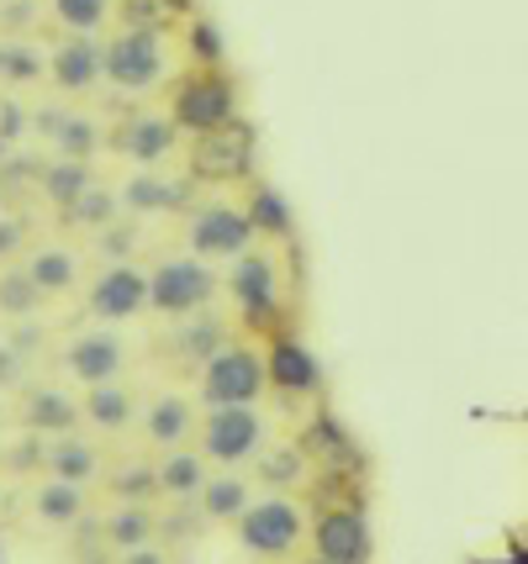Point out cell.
<instances>
[{
  "label": "cell",
  "mask_w": 528,
  "mask_h": 564,
  "mask_svg": "<svg viewBox=\"0 0 528 564\" xmlns=\"http://www.w3.org/2000/svg\"><path fill=\"white\" fill-rule=\"evenodd\" d=\"M259 391H265V365L254 348H223L202 375L206 406H254Z\"/></svg>",
  "instance_id": "obj_2"
},
{
  "label": "cell",
  "mask_w": 528,
  "mask_h": 564,
  "mask_svg": "<svg viewBox=\"0 0 528 564\" xmlns=\"http://www.w3.org/2000/svg\"><path fill=\"white\" fill-rule=\"evenodd\" d=\"M122 564H170V560H164L159 549H149V543H143V549H127Z\"/></svg>",
  "instance_id": "obj_33"
},
{
  "label": "cell",
  "mask_w": 528,
  "mask_h": 564,
  "mask_svg": "<svg viewBox=\"0 0 528 564\" xmlns=\"http://www.w3.org/2000/svg\"><path fill=\"white\" fill-rule=\"evenodd\" d=\"M17 243V227H6V232H0V248H11Z\"/></svg>",
  "instance_id": "obj_34"
},
{
  "label": "cell",
  "mask_w": 528,
  "mask_h": 564,
  "mask_svg": "<svg viewBox=\"0 0 528 564\" xmlns=\"http://www.w3.org/2000/svg\"><path fill=\"white\" fill-rule=\"evenodd\" d=\"M233 291H238V301H244L249 322L270 317V312H276V264H270V259H238Z\"/></svg>",
  "instance_id": "obj_10"
},
{
  "label": "cell",
  "mask_w": 528,
  "mask_h": 564,
  "mask_svg": "<svg viewBox=\"0 0 528 564\" xmlns=\"http://www.w3.org/2000/svg\"><path fill=\"white\" fill-rule=\"evenodd\" d=\"M122 200L132 206V212H159V206H175L180 191L175 185H164V180H153V174H143V180H132V185H127Z\"/></svg>",
  "instance_id": "obj_26"
},
{
  "label": "cell",
  "mask_w": 528,
  "mask_h": 564,
  "mask_svg": "<svg viewBox=\"0 0 528 564\" xmlns=\"http://www.w3.org/2000/svg\"><path fill=\"white\" fill-rule=\"evenodd\" d=\"M53 465V480H69V486H79V480H90L96 475V448L85 438H58L49 454Z\"/></svg>",
  "instance_id": "obj_19"
},
{
  "label": "cell",
  "mask_w": 528,
  "mask_h": 564,
  "mask_svg": "<svg viewBox=\"0 0 528 564\" xmlns=\"http://www.w3.org/2000/svg\"><path fill=\"white\" fill-rule=\"evenodd\" d=\"M79 507H85V496H79V486H69V480H43V491H37V517L43 522H75Z\"/></svg>",
  "instance_id": "obj_22"
},
{
  "label": "cell",
  "mask_w": 528,
  "mask_h": 564,
  "mask_svg": "<svg viewBox=\"0 0 528 564\" xmlns=\"http://www.w3.org/2000/svg\"><path fill=\"white\" fill-rule=\"evenodd\" d=\"M22 274L32 280V291L37 295L69 291V285H75V253H64V248H43V253H32V264H26Z\"/></svg>",
  "instance_id": "obj_14"
},
{
  "label": "cell",
  "mask_w": 528,
  "mask_h": 564,
  "mask_svg": "<svg viewBox=\"0 0 528 564\" xmlns=\"http://www.w3.org/2000/svg\"><path fill=\"white\" fill-rule=\"evenodd\" d=\"M111 11V0H53V17L69 26V32H96Z\"/></svg>",
  "instance_id": "obj_25"
},
{
  "label": "cell",
  "mask_w": 528,
  "mask_h": 564,
  "mask_svg": "<svg viewBox=\"0 0 528 564\" xmlns=\"http://www.w3.org/2000/svg\"><path fill=\"white\" fill-rule=\"evenodd\" d=\"M0 306H6V312H32V306H37V291H32V280H26L22 270H11L0 280Z\"/></svg>",
  "instance_id": "obj_28"
},
{
  "label": "cell",
  "mask_w": 528,
  "mask_h": 564,
  "mask_svg": "<svg viewBox=\"0 0 528 564\" xmlns=\"http://www.w3.org/2000/svg\"><path fill=\"white\" fill-rule=\"evenodd\" d=\"M26 417L37 422V427H69V422H75V406L58 391H37L26 401Z\"/></svg>",
  "instance_id": "obj_27"
},
{
  "label": "cell",
  "mask_w": 528,
  "mask_h": 564,
  "mask_svg": "<svg viewBox=\"0 0 528 564\" xmlns=\"http://www.w3.org/2000/svg\"><path fill=\"white\" fill-rule=\"evenodd\" d=\"M233 117V90L223 79H191L175 100V122L196 127V132H217Z\"/></svg>",
  "instance_id": "obj_8"
},
{
  "label": "cell",
  "mask_w": 528,
  "mask_h": 564,
  "mask_svg": "<svg viewBox=\"0 0 528 564\" xmlns=\"http://www.w3.org/2000/svg\"><path fill=\"white\" fill-rule=\"evenodd\" d=\"M323 564H327V560H323Z\"/></svg>",
  "instance_id": "obj_35"
},
{
  "label": "cell",
  "mask_w": 528,
  "mask_h": 564,
  "mask_svg": "<svg viewBox=\"0 0 528 564\" xmlns=\"http://www.w3.org/2000/svg\"><path fill=\"white\" fill-rule=\"evenodd\" d=\"M244 159H249V138L244 132H227V138L206 132V143L196 148V170L202 174H233L244 170Z\"/></svg>",
  "instance_id": "obj_17"
},
{
  "label": "cell",
  "mask_w": 528,
  "mask_h": 564,
  "mask_svg": "<svg viewBox=\"0 0 528 564\" xmlns=\"http://www.w3.org/2000/svg\"><path fill=\"white\" fill-rule=\"evenodd\" d=\"M317 549H323L327 564H359V554H365V522H359V512L323 517V528H317Z\"/></svg>",
  "instance_id": "obj_11"
},
{
  "label": "cell",
  "mask_w": 528,
  "mask_h": 564,
  "mask_svg": "<svg viewBox=\"0 0 528 564\" xmlns=\"http://www.w3.org/2000/svg\"><path fill=\"white\" fill-rule=\"evenodd\" d=\"M90 306H96V317H106V322L138 317V312L149 306V280L132 270V264H111V270L96 280V291H90Z\"/></svg>",
  "instance_id": "obj_7"
},
{
  "label": "cell",
  "mask_w": 528,
  "mask_h": 564,
  "mask_svg": "<svg viewBox=\"0 0 528 564\" xmlns=\"http://www.w3.org/2000/svg\"><path fill=\"white\" fill-rule=\"evenodd\" d=\"M276 386H285V391H312L317 386V365H312V354H306L302 344H280L276 354H270V369H265Z\"/></svg>",
  "instance_id": "obj_15"
},
{
  "label": "cell",
  "mask_w": 528,
  "mask_h": 564,
  "mask_svg": "<svg viewBox=\"0 0 528 564\" xmlns=\"http://www.w3.org/2000/svg\"><path fill=\"white\" fill-rule=\"evenodd\" d=\"M153 486L170 491V496H196L206 486V465L196 454H170L164 465L153 469Z\"/></svg>",
  "instance_id": "obj_18"
},
{
  "label": "cell",
  "mask_w": 528,
  "mask_h": 564,
  "mask_svg": "<svg viewBox=\"0 0 528 564\" xmlns=\"http://www.w3.org/2000/svg\"><path fill=\"white\" fill-rule=\"evenodd\" d=\"M196 496H202V507H206V517H212V522L238 517L244 507H249V486H244L238 475H217V480H206Z\"/></svg>",
  "instance_id": "obj_21"
},
{
  "label": "cell",
  "mask_w": 528,
  "mask_h": 564,
  "mask_svg": "<svg viewBox=\"0 0 528 564\" xmlns=\"http://www.w3.org/2000/svg\"><path fill=\"white\" fill-rule=\"evenodd\" d=\"M212 295V270L202 259H164L149 280V306L164 317H191Z\"/></svg>",
  "instance_id": "obj_3"
},
{
  "label": "cell",
  "mask_w": 528,
  "mask_h": 564,
  "mask_svg": "<svg viewBox=\"0 0 528 564\" xmlns=\"http://www.w3.org/2000/svg\"><path fill=\"white\" fill-rule=\"evenodd\" d=\"M175 148V122L170 117H138L122 127V153L138 164H159L164 153Z\"/></svg>",
  "instance_id": "obj_12"
},
{
  "label": "cell",
  "mask_w": 528,
  "mask_h": 564,
  "mask_svg": "<svg viewBox=\"0 0 528 564\" xmlns=\"http://www.w3.org/2000/svg\"><path fill=\"white\" fill-rule=\"evenodd\" d=\"M149 533H153V517L143 512V507H122V512L111 517V522H106V539L117 543V549H143V543H149Z\"/></svg>",
  "instance_id": "obj_24"
},
{
  "label": "cell",
  "mask_w": 528,
  "mask_h": 564,
  "mask_svg": "<svg viewBox=\"0 0 528 564\" xmlns=\"http://www.w3.org/2000/svg\"><path fill=\"white\" fill-rule=\"evenodd\" d=\"M53 79H58L64 90H85V85H96V79H101V48H96V43H85V37L64 43V48L53 53Z\"/></svg>",
  "instance_id": "obj_13"
},
{
  "label": "cell",
  "mask_w": 528,
  "mask_h": 564,
  "mask_svg": "<svg viewBox=\"0 0 528 564\" xmlns=\"http://www.w3.org/2000/svg\"><path fill=\"white\" fill-rule=\"evenodd\" d=\"M75 206H79V217H90V221H106V212H111V200H106L101 191H85Z\"/></svg>",
  "instance_id": "obj_32"
},
{
  "label": "cell",
  "mask_w": 528,
  "mask_h": 564,
  "mask_svg": "<svg viewBox=\"0 0 528 564\" xmlns=\"http://www.w3.org/2000/svg\"><path fill=\"white\" fill-rule=\"evenodd\" d=\"M149 438L164 443V448H180V443L191 438V406L180 395H159L149 406Z\"/></svg>",
  "instance_id": "obj_16"
},
{
  "label": "cell",
  "mask_w": 528,
  "mask_h": 564,
  "mask_svg": "<svg viewBox=\"0 0 528 564\" xmlns=\"http://www.w3.org/2000/svg\"><path fill=\"white\" fill-rule=\"evenodd\" d=\"M122 359H127V348L111 333H85V338L69 344V369H75L85 386H106L122 369Z\"/></svg>",
  "instance_id": "obj_9"
},
{
  "label": "cell",
  "mask_w": 528,
  "mask_h": 564,
  "mask_svg": "<svg viewBox=\"0 0 528 564\" xmlns=\"http://www.w3.org/2000/svg\"><path fill=\"white\" fill-rule=\"evenodd\" d=\"M101 74L111 79V85H122V90H143V85H153V79L164 74V37L149 32V26L122 32V37L101 53Z\"/></svg>",
  "instance_id": "obj_1"
},
{
  "label": "cell",
  "mask_w": 528,
  "mask_h": 564,
  "mask_svg": "<svg viewBox=\"0 0 528 564\" xmlns=\"http://www.w3.org/2000/svg\"><path fill=\"white\" fill-rule=\"evenodd\" d=\"M249 238H254V221H249V212H238V206H206V212H196V221H191V248H196L202 259L244 253Z\"/></svg>",
  "instance_id": "obj_6"
},
{
  "label": "cell",
  "mask_w": 528,
  "mask_h": 564,
  "mask_svg": "<svg viewBox=\"0 0 528 564\" xmlns=\"http://www.w3.org/2000/svg\"><path fill=\"white\" fill-rule=\"evenodd\" d=\"M43 191H49L58 206H75L85 191H90V174H85V159H64V164H53L43 174Z\"/></svg>",
  "instance_id": "obj_23"
},
{
  "label": "cell",
  "mask_w": 528,
  "mask_h": 564,
  "mask_svg": "<svg viewBox=\"0 0 528 564\" xmlns=\"http://www.w3.org/2000/svg\"><path fill=\"white\" fill-rule=\"evenodd\" d=\"M58 148H64V159H79V153H90L96 148V122H58Z\"/></svg>",
  "instance_id": "obj_29"
},
{
  "label": "cell",
  "mask_w": 528,
  "mask_h": 564,
  "mask_svg": "<svg viewBox=\"0 0 528 564\" xmlns=\"http://www.w3.org/2000/svg\"><path fill=\"white\" fill-rule=\"evenodd\" d=\"M238 539L249 543L254 554H285L291 543L302 539V507H291V501H254L238 512Z\"/></svg>",
  "instance_id": "obj_4"
},
{
  "label": "cell",
  "mask_w": 528,
  "mask_h": 564,
  "mask_svg": "<svg viewBox=\"0 0 528 564\" xmlns=\"http://www.w3.org/2000/svg\"><path fill=\"white\" fill-rule=\"evenodd\" d=\"M254 227H265V232H280L285 227V212H280V200L276 196H259V206L249 212Z\"/></svg>",
  "instance_id": "obj_31"
},
{
  "label": "cell",
  "mask_w": 528,
  "mask_h": 564,
  "mask_svg": "<svg viewBox=\"0 0 528 564\" xmlns=\"http://www.w3.org/2000/svg\"><path fill=\"white\" fill-rule=\"evenodd\" d=\"M111 491H117V496H132V501H138V496H149V491H153V469H143V465H127L122 475L111 480Z\"/></svg>",
  "instance_id": "obj_30"
},
{
  "label": "cell",
  "mask_w": 528,
  "mask_h": 564,
  "mask_svg": "<svg viewBox=\"0 0 528 564\" xmlns=\"http://www.w3.org/2000/svg\"><path fill=\"white\" fill-rule=\"evenodd\" d=\"M202 443L212 459H223V465H238V459H249L259 454V443H265V422L254 406H212V417L202 427Z\"/></svg>",
  "instance_id": "obj_5"
},
{
  "label": "cell",
  "mask_w": 528,
  "mask_h": 564,
  "mask_svg": "<svg viewBox=\"0 0 528 564\" xmlns=\"http://www.w3.org/2000/svg\"><path fill=\"white\" fill-rule=\"evenodd\" d=\"M85 417L96 422V427H127L132 422V391H122V386H96V391L85 395Z\"/></svg>",
  "instance_id": "obj_20"
}]
</instances>
